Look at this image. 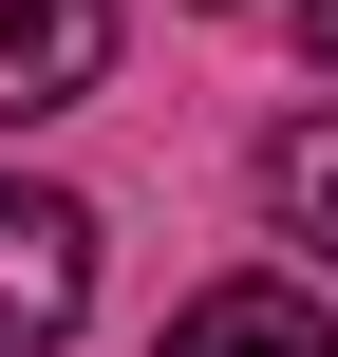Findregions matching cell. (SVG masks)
Masks as SVG:
<instances>
[{
    "label": "cell",
    "instance_id": "obj_3",
    "mask_svg": "<svg viewBox=\"0 0 338 357\" xmlns=\"http://www.w3.org/2000/svg\"><path fill=\"white\" fill-rule=\"evenodd\" d=\"M151 357H338V320H320V282H207Z\"/></svg>",
    "mask_w": 338,
    "mask_h": 357
},
{
    "label": "cell",
    "instance_id": "obj_1",
    "mask_svg": "<svg viewBox=\"0 0 338 357\" xmlns=\"http://www.w3.org/2000/svg\"><path fill=\"white\" fill-rule=\"evenodd\" d=\"M94 320V207L75 188H0V357H56Z\"/></svg>",
    "mask_w": 338,
    "mask_h": 357
},
{
    "label": "cell",
    "instance_id": "obj_4",
    "mask_svg": "<svg viewBox=\"0 0 338 357\" xmlns=\"http://www.w3.org/2000/svg\"><path fill=\"white\" fill-rule=\"evenodd\" d=\"M263 207H282V226H301V245L338 264V113H301V132H263Z\"/></svg>",
    "mask_w": 338,
    "mask_h": 357
},
{
    "label": "cell",
    "instance_id": "obj_5",
    "mask_svg": "<svg viewBox=\"0 0 338 357\" xmlns=\"http://www.w3.org/2000/svg\"><path fill=\"white\" fill-rule=\"evenodd\" d=\"M301 56H338V0H301Z\"/></svg>",
    "mask_w": 338,
    "mask_h": 357
},
{
    "label": "cell",
    "instance_id": "obj_2",
    "mask_svg": "<svg viewBox=\"0 0 338 357\" xmlns=\"http://www.w3.org/2000/svg\"><path fill=\"white\" fill-rule=\"evenodd\" d=\"M94 75H113V0H0V132L75 113Z\"/></svg>",
    "mask_w": 338,
    "mask_h": 357
}]
</instances>
